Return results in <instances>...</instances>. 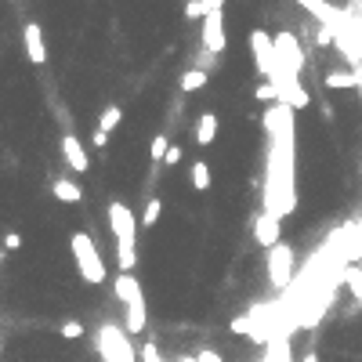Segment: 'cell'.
Listing matches in <instances>:
<instances>
[{
    "label": "cell",
    "mask_w": 362,
    "mask_h": 362,
    "mask_svg": "<svg viewBox=\"0 0 362 362\" xmlns=\"http://www.w3.org/2000/svg\"><path fill=\"white\" fill-rule=\"evenodd\" d=\"M22 48H26V58L33 66H44L48 62V44H44V29L40 22H26L22 26Z\"/></svg>",
    "instance_id": "12"
},
{
    "label": "cell",
    "mask_w": 362,
    "mask_h": 362,
    "mask_svg": "<svg viewBox=\"0 0 362 362\" xmlns=\"http://www.w3.org/2000/svg\"><path fill=\"white\" fill-rule=\"evenodd\" d=\"M261 362H293V348H290V333H275L268 344H265V355Z\"/></svg>",
    "instance_id": "15"
},
{
    "label": "cell",
    "mask_w": 362,
    "mask_h": 362,
    "mask_svg": "<svg viewBox=\"0 0 362 362\" xmlns=\"http://www.w3.org/2000/svg\"><path fill=\"white\" fill-rule=\"evenodd\" d=\"M160 214H163V200H160V196H153V200L145 203L141 218H138V221H141V228H153V225L160 221Z\"/></svg>",
    "instance_id": "21"
},
{
    "label": "cell",
    "mask_w": 362,
    "mask_h": 362,
    "mask_svg": "<svg viewBox=\"0 0 362 362\" xmlns=\"http://www.w3.org/2000/svg\"><path fill=\"white\" fill-rule=\"evenodd\" d=\"M268 160H265V210L290 218L297 210V141H293V109L275 102L265 113Z\"/></svg>",
    "instance_id": "1"
},
{
    "label": "cell",
    "mask_w": 362,
    "mask_h": 362,
    "mask_svg": "<svg viewBox=\"0 0 362 362\" xmlns=\"http://www.w3.org/2000/svg\"><path fill=\"white\" fill-rule=\"evenodd\" d=\"M83 333H88V330H83L80 319H66V323L58 326V337H66V340H80Z\"/></svg>",
    "instance_id": "22"
},
{
    "label": "cell",
    "mask_w": 362,
    "mask_h": 362,
    "mask_svg": "<svg viewBox=\"0 0 362 362\" xmlns=\"http://www.w3.org/2000/svg\"><path fill=\"white\" fill-rule=\"evenodd\" d=\"M203 48L210 55H221L225 51V11H218V8L203 18Z\"/></svg>",
    "instance_id": "11"
},
{
    "label": "cell",
    "mask_w": 362,
    "mask_h": 362,
    "mask_svg": "<svg viewBox=\"0 0 362 362\" xmlns=\"http://www.w3.org/2000/svg\"><path fill=\"white\" fill-rule=\"evenodd\" d=\"M275 51H279V66H283V73L301 76V69H305V48L297 44V36H293L290 29H283L279 36H275Z\"/></svg>",
    "instance_id": "8"
},
{
    "label": "cell",
    "mask_w": 362,
    "mask_h": 362,
    "mask_svg": "<svg viewBox=\"0 0 362 362\" xmlns=\"http://www.w3.org/2000/svg\"><path fill=\"white\" fill-rule=\"evenodd\" d=\"M196 362H225V358H221V351H214V348H200V351H196Z\"/></svg>",
    "instance_id": "26"
},
{
    "label": "cell",
    "mask_w": 362,
    "mask_h": 362,
    "mask_svg": "<svg viewBox=\"0 0 362 362\" xmlns=\"http://www.w3.org/2000/svg\"><path fill=\"white\" fill-rule=\"evenodd\" d=\"M51 193H55L58 203H80V200H83V188H80L73 178H58V181L51 185Z\"/></svg>",
    "instance_id": "16"
},
{
    "label": "cell",
    "mask_w": 362,
    "mask_h": 362,
    "mask_svg": "<svg viewBox=\"0 0 362 362\" xmlns=\"http://www.w3.org/2000/svg\"><path fill=\"white\" fill-rule=\"evenodd\" d=\"M323 83H326L330 91H351V88H358V83H362V66H355V69H333V73L323 76Z\"/></svg>",
    "instance_id": "14"
},
{
    "label": "cell",
    "mask_w": 362,
    "mask_h": 362,
    "mask_svg": "<svg viewBox=\"0 0 362 362\" xmlns=\"http://www.w3.org/2000/svg\"><path fill=\"white\" fill-rule=\"evenodd\" d=\"M207 80H210V73H207V69H185V73H181V91H185V95L203 91V88H207Z\"/></svg>",
    "instance_id": "18"
},
{
    "label": "cell",
    "mask_w": 362,
    "mask_h": 362,
    "mask_svg": "<svg viewBox=\"0 0 362 362\" xmlns=\"http://www.w3.org/2000/svg\"><path fill=\"white\" fill-rule=\"evenodd\" d=\"M214 8H218V11H221V8H225V0H214Z\"/></svg>",
    "instance_id": "31"
},
{
    "label": "cell",
    "mask_w": 362,
    "mask_h": 362,
    "mask_svg": "<svg viewBox=\"0 0 362 362\" xmlns=\"http://www.w3.org/2000/svg\"><path fill=\"white\" fill-rule=\"evenodd\" d=\"M253 98L258 102H279V91H275V83H258V91H253Z\"/></svg>",
    "instance_id": "24"
},
{
    "label": "cell",
    "mask_w": 362,
    "mask_h": 362,
    "mask_svg": "<svg viewBox=\"0 0 362 362\" xmlns=\"http://www.w3.org/2000/svg\"><path fill=\"white\" fill-rule=\"evenodd\" d=\"M253 239H258L261 246H268V250L279 246L283 243V218L261 207V214L253 218Z\"/></svg>",
    "instance_id": "9"
},
{
    "label": "cell",
    "mask_w": 362,
    "mask_h": 362,
    "mask_svg": "<svg viewBox=\"0 0 362 362\" xmlns=\"http://www.w3.org/2000/svg\"><path fill=\"white\" fill-rule=\"evenodd\" d=\"M210 185H214V174H210V167L203 160L193 163V188L196 193H210Z\"/></svg>",
    "instance_id": "19"
},
{
    "label": "cell",
    "mask_w": 362,
    "mask_h": 362,
    "mask_svg": "<svg viewBox=\"0 0 362 362\" xmlns=\"http://www.w3.org/2000/svg\"><path fill=\"white\" fill-rule=\"evenodd\" d=\"M210 11H214V0H188V4H185L188 22H200V18H207Z\"/></svg>",
    "instance_id": "20"
},
{
    "label": "cell",
    "mask_w": 362,
    "mask_h": 362,
    "mask_svg": "<svg viewBox=\"0 0 362 362\" xmlns=\"http://www.w3.org/2000/svg\"><path fill=\"white\" fill-rule=\"evenodd\" d=\"M4 250H8V253L22 250V236H18V232H8V236H4Z\"/></svg>",
    "instance_id": "27"
},
{
    "label": "cell",
    "mask_w": 362,
    "mask_h": 362,
    "mask_svg": "<svg viewBox=\"0 0 362 362\" xmlns=\"http://www.w3.org/2000/svg\"><path fill=\"white\" fill-rule=\"evenodd\" d=\"M293 246L290 243H279V246H272L268 250V258H265V268H268V283L275 290H290L293 283Z\"/></svg>",
    "instance_id": "7"
},
{
    "label": "cell",
    "mask_w": 362,
    "mask_h": 362,
    "mask_svg": "<svg viewBox=\"0 0 362 362\" xmlns=\"http://www.w3.org/2000/svg\"><path fill=\"white\" fill-rule=\"evenodd\" d=\"M120 120H123V109H120V105H109V109H102V116H98V131H95V145H98V148L109 145V134L120 127Z\"/></svg>",
    "instance_id": "13"
},
{
    "label": "cell",
    "mask_w": 362,
    "mask_h": 362,
    "mask_svg": "<svg viewBox=\"0 0 362 362\" xmlns=\"http://www.w3.org/2000/svg\"><path fill=\"white\" fill-rule=\"evenodd\" d=\"M0 351H4V340H0Z\"/></svg>",
    "instance_id": "32"
},
{
    "label": "cell",
    "mask_w": 362,
    "mask_h": 362,
    "mask_svg": "<svg viewBox=\"0 0 362 362\" xmlns=\"http://www.w3.org/2000/svg\"><path fill=\"white\" fill-rule=\"evenodd\" d=\"M113 293H116V301L127 308V319H123L127 333H145V319H148V312H145V293H141L138 275L120 272L116 283H113Z\"/></svg>",
    "instance_id": "3"
},
{
    "label": "cell",
    "mask_w": 362,
    "mask_h": 362,
    "mask_svg": "<svg viewBox=\"0 0 362 362\" xmlns=\"http://www.w3.org/2000/svg\"><path fill=\"white\" fill-rule=\"evenodd\" d=\"M95 351L102 362H138V348L127 326H116V323H102L95 330Z\"/></svg>",
    "instance_id": "4"
},
{
    "label": "cell",
    "mask_w": 362,
    "mask_h": 362,
    "mask_svg": "<svg viewBox=\"0 0 362 362\" xmlns=\"http://www.w3.org/2000/svg\"><path fill=\"white\" fill-rule=\"evenodd\" d=\"M138 358H141V362H163V355H160L156 344H141V348H138Z\"/></svg>",
    "instance_id": "25"
},
{
    "label": "cell",
    "mask_w": 362,
    "mask_h": 362,
    "mask_svg": "<svg viewBox=\"0 0 362 362\" xmlns=\"http://www.w3.org/2000/svg\"><path fill=\"white\" fill-rule=\"evenodd\" d=\"M301 362H319V355H315V351H308V355H305Z\"/></svg>",
    "instance_id": "29"
},
{
    "label": "cell",
    "mask_w": 362,
    "mask_h": 362,
    "mask_svg": "<svg viewBox=\"0 0 362 362\" xmlns=\"http://www.w3.org/2000/svg\"><path fill=\"white\" fill-rule=\"evenodd\" d=\"M250 55H253V66H258V73H261L268 83L283 73L279 51H275V36H268L265 29H250Z\"/></svg>",
    "instance_id": "6"
},
{
    "label": "cell",
    "mask_w": 362,
    "mask_h": 362,
    "mask_svg": "<svg viewBox=\"0 0 362 362\" xmlns=\"http://www.w3.org/2000/svg\"><path fill=\"white\" fill-rule=\"evenodd\" d=\"M174 362H196V355H181V358H174Z\"/></svg>",
    "instance_id": "30"
},
{
    "label": "cell",
    "mask_w": 362,
    "mask_h": 362,
    "mask_svg": "<svg viewBox=\"0 0 362 362\" xmlns=\"http://www.w3.org/2000/svg\"><path fill=\"white\" fill-rule=\"evenodd\" d=\"M163 163H167V167H178V163H181V145H178V141L167 148V160H163Z\"/></svg>",
    "instance_id": "28"
},
{
    "label": "cell",
    "mask_w": 362,
    "mask_h": 362,
    "mask_svg": "<svg viewBox=\"0 0 362 362\" xmlns=\"http://www.w3.org/2000/svg\"><path fill=\"white\" fill-rule=\"evenodd\" d=\"M170 145H174V141H170L167 134H156V138H153V145H148V156L163 163V160H167V148H170Z\"/></svg>",
    "instance_id": "23"
},
{
    "label": "cell",
    "mask_w": 362,
    "mask_h": 362,
    "mask_svg": "<svg viewBox=\"0 0 362 362\" xmlns=\"http://www.w3.org/2000/svg\"><path fill=\"white\" fill-rule=\"evenodd\" d=\"M109 228H113V239H116V265L120 272H134L138 265V228L141 221L134 218V210L113 200L109 203Z\"/></svg>",
    "instance_id": "2"
},
{
    "label": "cell",
    "mask_w": 362,
    "mask_h": 362,
    "mask_svg": "<svg viewBox=\"0 0 362 362\" xmlns=\"http://www.w3.org/2000/svg\"><path fill=\"white\" fill-rule=\"evenodd\" d=\"M214 138H218V113H203L196 120V141L200 145H214Z\"/></svg>",
    "instance_id": "17"
},
{
    "label": "cell",
    "mask_w": 362,
    "mask_h": 362,
    "mask_svg": "<svg viewBox=\"0 0 362 362\" xmlns=\"http://www.w3.org/2000/svg\"><path fill=\"white\" fill-rule=\"evenodd\" d=\"M62 160L69 163V170H73V174H88V170H91L88 148H83V141H80L73 131H66V134H62Z\"/></svg>",
    "instance_id": "10"
},
{
    "label": "cell",
    "mask_w": 362,
    "mask_h": 362,
    "mask_svg": "<svg viewBox=\"0 0 362 362\" xmlns=\"http://www.w3.org/2000/svg\"><path fill=\"white\" fill-rule=\"evenodd\" d=\"M69 250H73V261H76L80 279L88 283V286H102L105 283V261H102L95 239L88 236V232H73V236H69Z\"/></svg>",
    "instance_id": "5"
}]
</instances>
